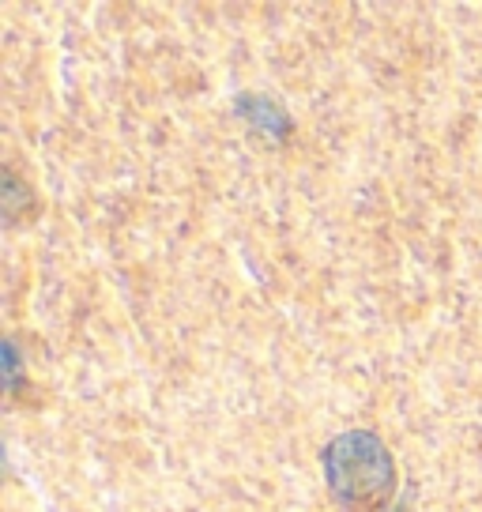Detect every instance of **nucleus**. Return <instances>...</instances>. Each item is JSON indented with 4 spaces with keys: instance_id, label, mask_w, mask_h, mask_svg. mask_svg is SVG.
I'll return each instance as SVG.
<instances>
[{
    "instance_id": "1",
    "label": "nucleus",
    "mask_w": 482,
    "mask_h": 512,
    "mask_svg": "<svg viewBox=\"0 0 482 512\" xmlns=\"http://www.w3.org/2000/svg\"><path fill=\"white\" fill-rule=\"evenodd\" d=\"M392 479H396L392 456L373 433H343L328 448V486L347 505L385 497Z\"/></svg>"
}]
</instances>
